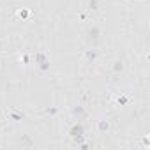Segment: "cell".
I'll return each mask as SVG.
<instances>
[{
	"mask_svg": "<svg viewBox=\"0 0 150 150\" xmlns=\"http://www.w3.org/2000/svg\"><path fill=\"white\" fill-rule=\"evenodd\" d=\"M71 136H72V139L76 141L78 145L83 143V141H85V127H83V125H74V127L71 129Z\"/></svg>",
	"mask_w": 150,
	"mask_h": 150,
	"instance_id": "7a4b0ae2",
	"label": "cell"
},
{
	"mask_svg": "<svg viewBox=\"0 0 150 150\" xmlns=\"http://www.w3.org/2000/svg\"><path fill=\"white\" fill-rule=\"evenodd\" d=\"M99 35H101V30H99L97 27H94V28L90 30V37H92V39H97Z\"/></svg>",
	"mask_w": 150,
	"mask_h": 150,
	"instance_id": "7c38bea8",
	"label": "cell"
},
{
	"mask_svg": "<svg viewBox=\"0 0 150 150\" xmlns=\"http://www.w3.org/2000/svg\"><path fill=\"white\" fill-rule=\"evenodd\" d=\"M44 113H46V115H50V117H53V115H57V113H58V108L50 106V108H46V110H44Z\"/></svg>",
	"mask_w": 150,
	"mask_h": 150,
	"instance_id": "30bf717a",
	"label": "cell"
},
{
	"mask_svg": "<svg viewBox=\"0 0 150 150\" xmlns=\"http://www.w3.org/2000/svg\"><path fill=\"white\" fill-rule=\"evenodd\" d=\"M117 103H118L120 106H127L131 101H129V97H127V96H118V97H117Z\"/></svg>",
	"mask_w": 150,
	"mask_h": 150,
	"instance_id": "52a82bcc",
	"label": "cell"
},
{
	"mask_svg": "<svg viewBox=\"0 0 150 150\" xmlns=\"http://www.w3.org/2000/svg\"><path fill=\"white\" fill-rule=\"evenodd\" d=\"M87 18H88V16H87V13H83V11H81V13H80V20H81V21H85Z\"/></svg>",
	"mask_w": 150,
	"mask_h": 150,
	"instance_id": "2e32d148",
	"label": "cell"
},
{
	"mask_svg": "<svg viewBox=\"0 0 150 150\" xmlns=\"http://www.w3.org/2000/svg\"><path fill=\"white\" fill-rule=\"evenodd\" d=\"M122 71H124V64H122V60H117L113 64V72H122Z\"/></svg>",
	"mask_w": 150,
	"mask_h": 150,
	"instance_id": "ba28073f",
	"label": "cell"
},
{
	"mask_svg": "<svg viewBox=\"0 0 150 150\" xmlns=\"http://www.w3.org/2000/svg\"><path fill=\"white\" fill-rule=\"evenodd\" d=\"M21 141H23L25 146H32V145H34V139L28 138V136H21Z\"/></svg>",
	"mask_w": 150,
	"mask_h": 150,
	"instance_id": "8fae6325",
	"label": "cell"
},
{
	"mask_svg": "<svg viewBox=\"0 0 150 150\" xmlns=\"http://www.w3.org/2000/svg\"><path fill=\"white\" fill-rule=\"evenodd\" d=\"M74 117H78V118H85L87 117V108H85V104H78V106H74L72 108V111H71Z\"/></svg>",
	"mask_w": 150,
	"mask_h": 150,
	"instance_id": "3957f363",
	"label": "cell"
},
{
	"mask_svg": "<svg viewBox=\"0 0 150 150\" xmlns=\"http://www.w3.org/2000/svg\"><path fill=\"white\" fill-rule=\"evenodd\" d=\"M101 57V51L99 50H87L85 53H83V58L87 60V62H94V60H97Z\"/></svg>",
	"mask_w": 150,
	"mask_h": 150,
	"instance_id": "277c9868",
	"label": "cell"
},
{
	"mask_svg": "<svg viewBox=\"0 0 150 150\" xmlns=\"http://www.w3.org/2000/svg\"><path fill=\"white\" fill-rule=\"evenodd\" d=\"M97 131L99 132H108L110 131V122L108 120H99L97 122Z\"/></svg>",
	"mask_w": 150,
	"mask_h": 150,
	"instance_id": "8992f818",
	"label": "cell"
},
{
	"mask_svg": "<svg viewBox=\"0 0 150 150\" xmlns=\"http://www.w3.org/2000/svg\"><path fill=\"white\" fill-rule=\"evenodd\" d=\"M9 118L11 120H16V122H20V120H23L25 118V113L21 111V110H9Z\"/></svg>",
	"mask_w": 150,
	"mask_h": 150,
	"instance_id": "5b68a950",
	"label": "cell"
},
{
	"mask_svg": "<svg viewBox=\"0 0 150 150\" xmlns=\"http://www.w3.org/2000/svg\"><path fill=\"white\" fill-rule=\"evenodd\" d=\"M21 62H23V65H28V62H30V55H28V53H23V55H21Z\"/></svg>",
	"mask_w": 150,
	"mask_h": 150,
	"instance_id": "5bb4252c",
	"label": "cell"
},
{
	"mask_svg": "<svg viewBox=\"0 0 150 150\" xmlns=\"http://www.w3.org/2000/svg\"><path fill=\"white\" fill-rule=\"evenodd\" d=\"M35 62H37V67H39V71L41 72H50V60H48V55H46V51H37L35 53Z\"/></svg>",
	"mask_w": 150,
	"mask_h": 150,
	"instance_id": "6da1fadb",
	"label": "cell"
},
{
	"mask_svg": "<svg viewBox=\"0 0 150 150\" xmlns=\"http://www.w3.org/2000/svg\"><path fill=\"white\" fill-rule=\"evenodd\" d=\"M141 143H143V146H145V148H148V136H145V138L141 139Z\"/></svg>",
	"mask_w": 150,
	"mask_h": 150,
	"instance_id": "9a60e30c",
	"label": "cell"
},
{
	"mask_svg": "<svg viewBox=\"0 0 150 150\" xmlns=\"http://www.w3.org/2000/svg\"><path fill=\"white\" fill-rule=\"evenodd\" d=\"M30 16H32V13H30L28 9H21V11H20V18H21V20H28Z\"/></svg>",
	"mask_w": 150,
	"mask_h": 150,
	"instance_id": "9c48e42d",
	"label": "cell"
},
{
	"mask_svg": "<svg viewBox=\"0 0 150 150\" xmlns=\"http://www.w3.org/2000/svg\"><path fill=\"white\" fill-rule=\"evenodd\" d=\"M88 6H90L92 11H97V9H99V0H90V4H88Z\"/></svg>",
	"mask_w": 150,
	"mask_h": 150,
	"instance_id": "4fadbf2b",
	"label": "cell"
}]
</instances>
